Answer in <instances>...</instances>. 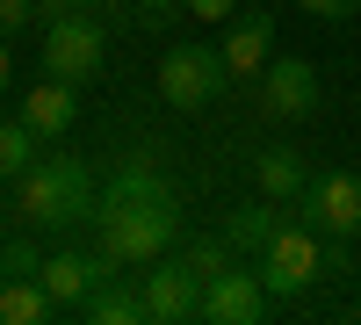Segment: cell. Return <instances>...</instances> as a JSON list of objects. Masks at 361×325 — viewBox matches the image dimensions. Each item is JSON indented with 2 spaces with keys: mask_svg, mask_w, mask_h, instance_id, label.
Listing matches in <instances>:
<instances>
[{
  "mask_svg": "<svg viewBox=\"0 0 361 325\" xmlns=\"http://www.w3.org/2000/svg\"><path fill=\"white\" fill-rule=\"evenodd\" d=\"M180 239V195L159 166L130 159L94 202V253L116 260V268H145V260L173 253Z\"/></svg>",
  "mask_w": 361,
  "mask_h": 325,
  "instance_id": "cell-1",
  "label": "cell"
},
{
  "mask_svg": "<svg viewBox=\"0 0 361 325\" xmlns=\"http://www.w3.org/2000/svg\"><path fill=\"white\" fill-rule=\"evenodd\" d=\"M15 202H22L29 231H80V224H94L102 195L73 152H51V159H29V173L15 181Z\"/></svg>",
  "mask_w": 361,
  "mask_h": 325,
  "instance_id": "cell-2",
  "label": "cell"
},
{
  "mask_svg": "<svg viewBox=\"0 0 361 325\" xmlns=\"http://www.w3.org/2000/svg\"><path fill=\"white\" fill-rule=\"evenodd\" d=\"M224 87H231V66L217 44H166V58H159V102L166 109L202 116L209 102H224Z\"/></svg>",
  "mask_w": 361,
  "mask_h": 325,
  "instance_id": "cell-3",
  "label": "cell"
},
{
  "mask_svg": "<svg viewBox=\"0 0 361 325\" xmlns=\"http://www.w3.org/2000/svg\"><path fill=\"white\" fill-rule=\"evenodd\" d=\"M318 239H325L318 224H296V217H289V224L275 231V239H267V246L253 253L260 282L275 289V297H296V289H311V282H318V268H325V260H333V253H325Z\"/></svg>",
  "mask_w": 361,
  "mask_h": 325,
  "instance_id": "cell-4",
  "label": "cell"
},
{
  "mask_svg": "<svg viewBox=\"0 0 361 325\" xmlns=\"http://www.w3.org/2000/svg\"><path fill=\"white\" fill-rule=\"evenodd\" d=\"M202 275L188 268V253H159V260H145V282H137V297H145V325H188L202 318Z\"/></svg>",
  "mask_w": 361,
  "mask_h": 325,
  "instance_id": "cell-5",
  "label": "cell"
},
{
  "mask_svg": "<svg viewBox=\"0 0 361 325\" xmlns=\"http://www.w3.org/2000/svg\"><path fill=\"white\" fill-rule=\"evenodd\" d=\"M102 29L109 22H94V15H58V22H44V73L87 87V80L102 73V58H109Z\"/></svg>",
  "mask_w": 361,
  "mask_h": 325,
  "instance_id": "cell-6",
  "label": "cell"
},
{
  "mask_svg": "<svg viewBox=\"0 0 361 325\" xmlns=\"http://www.w3.org/2000/svg\"><path fill=\"white\" fill-rule=\"evenodd\" d=\"M318 66L311 58H267V73H260V109L275 116V123H304V116H318Z\"/></svg>",
  "mask_w": 361,
  "mask_h": 325,
  "instance_id": "cell-7",
  "label": "cell"
},
{
  "mask_svg": "<svg viewBox=\"0 0 361 325\" xmlns=\"http://www.w3.org/2000/svg\"><path fill=\"white\" fill-rule=\"evenodd\" d=\"M304 217L325 231V239H354V231H361V173H354V166L311 173V188H304Z\"/></svg>",
  "mask_w": 361,
  "mask_h": 325,
  "instance_id": "cell-8",
  "label": "cell"
},
{
  "mask_svg": "<svg viewBox=\"0 0 361 325\" xmlns=\"http://www.w3.org/2000/svg\"><path fill=\"white\" fill-rule=\"evenodd\" d=\"M275 311V289L260 282V268H224L202 289V325H260Z\"/></svg>",
  "mask_w": 361,
  "mask_h": 325,
  "instance_id": "cell-9",
  "label": "cell"
},
{
  "mask_svg": "<svg viewBox=\"0 0 361 325\" xmlns=\"http://www.w3.org/2000/svg\"><path fill=\"white\" fill-rule=\"evenodd\" d=\"M217 51H224L231 80H260V73H267V58H275V15H267V8H246V15H231Z\"/></svg>",
  "mask_w": 361,
  "mask_h": 325,
  "instance_id": "cell-10",
  "label": "cell"
},
{
  "mask_svg": "<svg viewBox=\"0 0 361 325\" xmlns=\"http://www.w3.org/2000/svg\"><path fill=\"white\" fill-rule=\"evenodd\" d=\"M109 268H116V260H102V253H51L44 260V289L58 297V311H80L109 282Z\"/></svg>",
  "mask_w": 361,
  "mask_h": 325,
  "instance_id": "cell-11",
  "label": "cell"
},
{
  "mask_svg": "<svg viewBox=\"0 0 361 325\" xmlns=\"http://www.w3.org/2000/svg\"><path fill=\"white\" fill-rule=\"evenodd\" d=\"M73 116H80V87L58 80V73H44L37 87H29V102H22V123L37 130V137H66Z\"/></svg>",
  "mask_w": 361,
  "mask_h": 325,
  "instance_id": "cell-12",
  "label": "cell"
},
{
  "mask_svg": "<svg viewBox=\"0 0 361 325\" xmlns=\"http://www.w3.org/2000/svg\"><path fill=\"white\" fill-rule=\"evenodd\" d=\"M253 181H260V195H275V202H304L311 166H304L296 145H260V152H253Z\"/></svg>",
  "mask_w": 361,
  "mask_h": 325,
  "instance_id": "cell-13",
  "label": "cell"
},
{
  "mask_svg": "<svg viewBox=\"0 0 361 325\" xmlns=\"http://www.w3.org/2000/svg\"><path fill=\"white\" fill-rule=\"evenodd\" d=\"M44 318H58L44 275H0V325H44Z\"/></svg>",
  "mask_w": 361,
  "mask_h": 325,
  "instance_id": "cell-14",
  "label": "cell"
},
{
  "mask_svg": "<svg viewBox=\"0 0 361 325\" xmlns=\"http://www.w3.org/2000/svg\"><path fill=\"white\" fill-rule=\"evenodd\" d=\"M289 217H282V202L275 195H260V202H246V210H231V224H224V239L238 246V253H260L267 239H275Z\"/></svg>",
  "mask_w": 361,
  "mask_h": 325,
  "instance_id": "cell-15",
  "label": "cell"
},
{
  "mask_svg": "<svg viewBox=\"0 0 361 325\" xmlns=\"http://www.w3.org/2000/svg\"><path fill=\"white\" fill-rule=\"evenodd\" d=\"M80 318H87V325H145V297H137V289H123V282L109 275L94 297L80 304Z\"/></svg>",
  "mask_w": 361,
  "mask_h": 325,
  "instance_id": "cell-16",
  "label": "cell"
},
{
  "mask_svg": "<svg viewBox=\"0 0 361 325\" xmlns=\"http://www.w3.org/2000/svg\"><path fill=\"white\" fill-rule=\"evenodd\" d=\"M29 159H37V130H29L22 116H15V123H0V181H22Z\"/></svg>",
  "mask_w": 361,
  "mask_h": 325,
  "instance_id": "cell-17",
  "label": "cell"
},
{
  "mask_svg": "<svg viewBox=\"0 0 361 325\" xmlns=\"http://www.w3.org/2000/svg\"><path fill=\"white\" fill-rule=\"evenodd\" d=\"M231 253H238V246L224 239V231H209V239H195V246H188V268H195L202 282H217V275L231 268Z\"/></svg>",
  "mask_w": 361,
  "mask_h": 325,
  "instance_id": "cell-18",
  "label": "cell"
},
{
  "mask_svg": "<svg viewBox=\"0 0 361 325\" xmlns=\"http://www.w3.org/2000/svg\"><path fill=\"white\" fill-rule=\"evenodd\" d=\"M0 275H44V253L29 239H8V253H0Z\"/></svg>",
  "mask_w": 361,
  "mask_h": 325,
  "instance_id": "cell-19",
  "label": "cell"
},
{
  "mask_svg": "<svg viewBox=\"0 0 361 325\" xmlns=\"http://www.w3.org/2000/svg\"><path fill=\"white\" fill-rule=\"evenodd\" d=\"M37 22V0H0V37H22Z\"/></svg>",
  "mask_w": 361,
  "mask_h": 325,
  "instance_id": "cell-20",
  "label": "cell"
},
{
  "mask_svg": "<svg viewBox=\"0 0 361 325\" xmlns=\"http://www.w3.org/2000/svg\"><path fill=\"white\" fill-rule=\"evenodd\" d=\"M311 22H347V15H361V0H296Z\"/></svg>",
  "mask_w": 361,
  "mask_h": 325,
  "instance_id": "cell-21",
  "label": "cell"
},
{
  "mask_svg": "<svg viewBox=\"0 0 361 325\" xmlns=\"http://www.w3.org/2000/svg\"><path fill=\"white\" fill-rule=\"evenodd\" d=\"M180 8H188V0H137V22H145V29H166Z\"/></svg>",
  "mask_w": 361,
  "mask_h": 325,
  "instance_id": "cell-22",
  "label": "cell"
},
{
  "mask_svg": "<svg viewBox=\"0 0 361 325\" xmlns=\"http://www.w3.org/2000/svg\"><path fill=\"white\" fill-rule=\"evenodd\" d=\"M188 15H195V22H231L238 0H188Z\"/></svg>",
  "mask_w": 361,
  "mask_h": 325,
  "instance_id": "cell-23",
  "label": "cell"
},
{
  "mask_svg": "<svg viewBox=\"0 0 361 325\" xmlns=\"http://www.w3.org/2000/svg\"><path fill=\"white\" fill-rule=\"evenodd\" d=\"M8 80H15V58H8V37H0V94H8Z\"/></svg>",
  "mask_w": 361,
  "mask_h": 325,
  "instance_id": "cell-24",
  "label": "cell"
},
{
  "mask_svg": "<svg viewBox=\"0 0 361 325\" xmlns=\"http://www.w3.org/2000/svg\"><path fill=\"white\" fill-rule=\"evenodd\" d=\"M354 318H361V304H354Z\"/></svg>",
  "mask_w": 361,
  "mask_h": 325,
  "instance_id": "cell-25",
  "label": "cell"
}]
</instances>
